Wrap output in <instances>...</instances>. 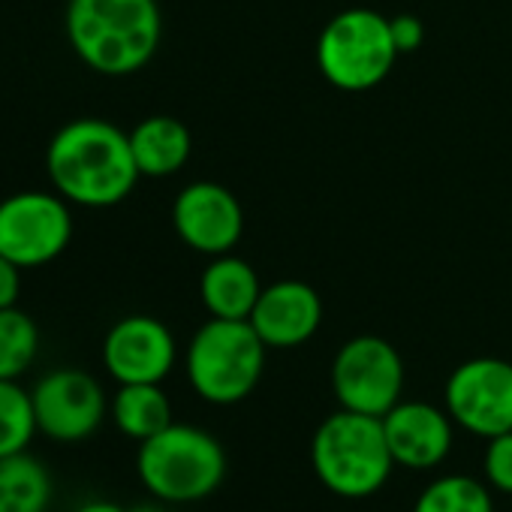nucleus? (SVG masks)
<instances>
[{"label": "nucleus", "mask_w": 512, "mask_h": 512, "mask_svg": "<svg viewBox=\"0 0 512 512\" xmlns=\"http://www.w3.org/2000/svg\"><path fill=\"white\" fill-rule=\"evenodd\" d=\"M73 238L70 202L61 193L22 190L0 199V253L19 269H40Z\"/></svg>", "instance_id": "7"}, {"label": "nucleus", "mask_w": 512, "mask_h": 512, "mask_svg": "<svg viewBox=\"0 0 512 512\" xmlns=\"http://www.w3.org/2000/svg\"><path fill=\"white\" fill-rule=\"evenodd\" d=\"M46 169L55 190L85 208H109L124 202L139 175L130 133L100 118L64 124L46 151Z\"/></svg>", "instance_id": "1"}, {"label": "nucleus", "mask_w": 512, "mask_h": 512, "mask_svg": "<svg viewBox=\"0 0 512 512\" xmlns=\"http://www.w3.org/2000/svg\"><path fill=\"white\" fill-rule=\"evenodd\" d=\"M22 293V269L0 253V308H13Z\"/></svg>", "instance_id": "24"}, {"label": "nucleus", "mask_w": 512, "mask_h": 512, "mask_svg": "<svg viewBox=\"0 0 512 512\" xmlns=\"http://www.w3.org/2000/svg\"><path fill=\"white\" fill-rule=\"evenodd\" d=\"M172 226L187 247L220 256L238 244L244 232V211L223 184L193 181L172 202Z\"/></svg>", "instance_id": "11"}, {"label": "nucleus", "mask_w": 512, "mask_h": 512, "mask_svg": "<svg viewBox=\"0 0 512 512\" xmlns=\"http://www.w3.org/2000/svg\"><path fill=\"white\" fill-rule=\"evenodd\" d=\"M485 476L497 491L512 494V431L488 440L485 449Z\"/></svg>", "instance_id": "22"}, {"label": "nucleus", "mask_w": 512, "mask_h": 512, "mask_svg": "<svg viewBox=\"0 0 512 512\" xmlns=\"http://www.w3.org/2000/svg\"><path fill=\"white\" fill-rule=\"evenodd\" d=\"M389 31H392V40H395V49L398 55H410L422 46L425 40V28L416 16L404 13V16H395L389 19Z\"/></svg>", "instance_id": "23"}, {"label": "nucleus", "mask_w": 512, "mask_h": 512, "mask_svg": "<svg viewBox=\"0 0 512 512\" xmlns=\"http://www.w3.org/2000/svg\"><path fill=\"white\" fill-rule=\"evenodd\" d=\"M133 160L139 175L145 178H166L178 172L190 160V130L172 115H151L130 130Z\"/></svg>", "instance_id": "16"}, {"label": "nucleus", "mask_w": 512, "mask_h": 512, "mask_svg": "<svg viewBox=\"0 0 512 512\" xmlns=\"http://www.w3.org/2000/svg\"><path fill=\"white\" fill-rule=\"evenodd\" d=\"M106 371L124 383H163L175 365L172 332L145 314L118 320L103 341Z\"/></svg>", "instance_id": "12"}, {"label": "nucleus", "mask_w": 512, "mask_h": 512, "mask_svg": "<svg viewBox=\"0 0 512 512\" xmlns=\"http://www.w3.org/2000/svg\"><path fill=\"white\" fill-rule=\"evenodd\" d=\"M398 49L389 19L374 10L338 13L317 40L320 73L341 91H371L395 67Z\"/></svg>", "instance_id": "6"}, {"label": "nucleus", "mask_w": 512, "mask_h": 512, "mask_svg": "<svg viewBox=\"0 0 512 512\" xmlns=\"http://www.w3.org/2000/svg\"><path fill=\"white\" fill-rule=\"evenodd\" d=\"M76 512H127V509L118 506V503H112V500H88Z\"/></svg>", "instance_id": "25"}, {"label": "nucleus", "mask_w": 512, "mask_h": 512, "mask_svg": "<svg viewBox=\"0 0 512 512\" xmlns=\"http://www.w3.org/2000/svg\"><path fill=\"white\" fill-rule=\"evenodd\" d=\"M413 512H494V506L479 479L440 476L419 494Z\"/></svg>", "instance_id": "21"}, {"label": "nucleus", "mask_w": 512, "mask_h": 512, "mask_svg": "<svg viewBox=\"0 0 512 512\" xmlns=\"http://www.w3.org/2000/svg\"><path fill=\"white\" fill-rule=\"evenodd\" d=\"M133 512H163V509H157V506H139V509H133Z\"/></svg>", "instance_id": "26"}, {"label": "nucleus", "mask_w": 512, "mask_h": 512, "mask_svg": "<svg viewBox=\"0 0 512 512\" xmlns=\"http://www.w3.org/2000/svg\"><path fill=\"white\" fill-rule=\"evenodd\" d=\"M37 431L31 392L16 380H0V458L25 452Z\"/></svg>", "instance_id": "20"}, {"label": "nucleus", "mask_w": 512, "mask_h": 512, "mask_svg": "<svg viewBox=\"0 0 512 512\" xmlns=\"http://www.w3.org/2000/svg\"><path fill=\"white\" fill-rule=\"evenodd\" d=\"M266 350L250 320L211 317L187 347L190 386L211 404L244 401L263 377Z\"/></svg>", "instance_id": "5"}, {"label": "nucleus", "mask_w": 512, "mask_h": 512, "mask_svg": "<svg viewBox=\"0 0 512 512\" xmlns=\"http://www.w3.org/2000/svg\"><path fill=\"white\" fill-rule=\"evenodd\" d=\"M112 419L127 437L142 443L172 425V404L160 383H124L112 398Z\"/></svg>", "instance_id": "18"}, {"label": "nucleus", "mask_w": 512, "mask_h": 512, "mask_svg": "<svg viewBox=\"0 0 512 512\" xmlns=\"http://www.w3.org/2000/svg\"><path fill=\"white\" fill-rule=\"evenodd\" d=\"M40 353V329L25 311L0 308V380H19Z\"/></svg>", "instance_id": "19"}, {"label": "nucleus", "mask_w": 512, "mask_h": 512, "mask_svg": "<svg viewBox=\"0 0 512 512\" xmlns=\"http://www.w3.org/2000/svg\"><path fill=\"white\" fill-rule=\"evenodd\" d=\"M332 389L344 410L386 416L401 401L404 362L389 341L359 335L338 350L332 362Z\"/></svg>", "instance_id": "8"}, {"label": "nucleus", "mask_w": 512, "mask_h": 512, "mask_svg": "<svg viewBox=\"0 0 512 512\" xmlns=\"http://www.w3.org/2000/svg\"><path fill=\"white\" fill-rule=\"evenodd\" d=\"M446 410L464 431L488 440L512 431V365L494 356L458 365L446 380Z\"/></svg>", "instance_id": "9"}, {"label": "nucleus", "mask_w": 512, "mask_h": 512, "mask_svg": "<svg viewBox=\"0 0 512 512\" xmlns=\"http://www.w3.org/2000/svg\"><path fill=\"white\" fill-rule=\"evenodd\" d=\"M452 416L428 401H398L383 416V431L395 464L428 470L452 449Z\"/></svg>", "instance_id": "14"}, {"label": "nucleus", "mask_w": 512, "mask_h": 512, "mask_svg": "<svg viewBox=\"0 0 512 512\" xmlns=\"http://www.w3.org/2000/svg\"><path fill=\"white\" fill-rule=\"evenodd\" d=\"M323 323L320 293L305 281H278L263 287L260 302L250 314V326L266 347H299L317 335Z\"/></svg>", "instance_id": "13"}, {"label": "nucleus", "mask_w": 512, "mask_h": 512, "mask_svg": "<svg viewBox=\"0 0 512 512\" xmlns=\"http://www.w3.org/2000/svg\"><path fill=\"white\" fill-rule=\"evenodd\" d=\"M37 428L61 443H76L91 437L106 419L103 386L79 368H58L40 377L31 389Z\"/></svg>", "instance_id": "10"}, {"label": "nucleus", "mask_w": 512, "mask_h": 512, "mask_svg": "<svg viewBox=\"0 0 512 512\" xmlns=\"http://www.w3.org/2000/svg\"><path fill=\"white\" fill-rule=\"evenodd\" d=\"M52 503V476L34 455L0 458V512H46Z\"/></svg>", "instance_id": "17"}, {"label": "nucleus", "mask_w": 512, "mask_h": 512, "mask_svg": "<svg viewBox=\"0 0 512 512\" xmlns=\"http://www.w3.org/2000/svg\"><path fill=\"white\" fill-rule=\"evenodd\" d=\"M163 37L157 0H70L67 40L82 64L103 76L142 70Z\"/></svg>", "instance_id": "2"}, {"label": "nucleus", "mask_w": 512, "mask_h": 512, "mask_svg": "<svg viewBox=\"0 0 512 512\" xmlns=\"http://www.w3.org/2000/svg\"><path fill=\"white\" fill-rule=\"evenodd\" d=\"M260 278L253 266L238 256L220 253L199 278V296L211 317L220 320H250L256 302H260Z\"/></svg>", "instance_id": "15"}, {"label": "nucleus", "mask_w": 512, "mask_h": 512, "mask_svg": "<svg viewBox=\"0 0 512 512\" xmlns=\"http://www.w3.org/2000/svg\"><path fill=\"white\" fill-rule=\"evenodd\" d=\"M311 461L320 482L341 497H368L380 491L395 467L383 416L341 407L317 428Z\"/></svg>", "instance_id": "3"}, {"label": "nucleus", "mask_w": 512, "mask_h": 512, "mask_svg": "<svg viewBox=\"0 0 512 512\" xmlns=\"http://www.w3.org/2000/svg\"><path fill=\"white\" fill-rule=\"evenodd\" d=\"M136 470L154 497L166 503H193L223 482L226 452L208 431L172 422L160 434L142 440Z\"/></svg>", "instance_id": "4"}]
</instances>
